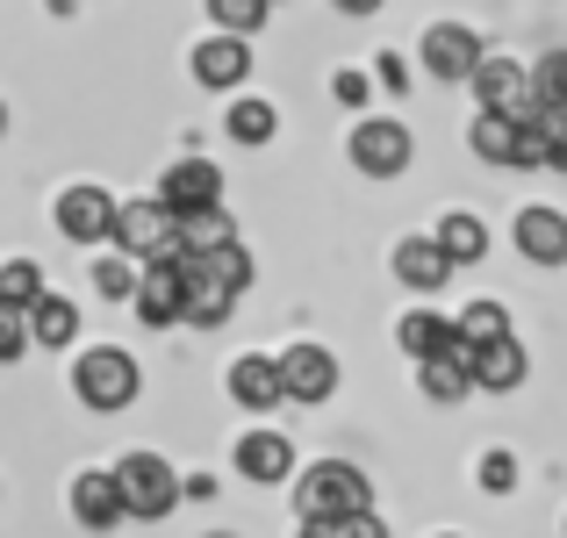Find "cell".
I'll use <instances>...</instances> for the list:
<instances>
[{
    "instance_id": "obj_36",
    "label": "cell",
    "mask_w": 567,
    "mask_h": 538,
    "mask_svg": "<svg viewBox=\"0 0 567 538\" xmlns=\"http://www.w3.org/2000/svg\"><path fill=\"white\" fill-rule=\"evenodd\" d=\"M346 531H352V538H388L381 510H352V517H346Z\"/></svg>"
},
{
    "instance_id": "obj_43",
    "label": "cell",
    "mask_w": 567,
    "mask_h": 538,
    "mask_svg": "<svg viewBox=\"0 0 567 538\" xmlns=\"http://www.w3.org/2000/svg\"><path fill=\"white\" fill-rule=\"evenodd\" d=\"M560 115H567V101H560Z\"/></svg>"
},
{
    "instance_id": "obj_34",
    "label": "cell",
    "mask_w": 567,
    "mask_h": 538,
    "mask_svg": "<svg viewBox=\"0 0 567 538\" xmlns=\"http://www.w3.org/2000/svg\"><path fill=\"white\" fill-rule=\"evenodd\" d=\"M482 488H488V496H511V488H517V459L511 453H488L482 459Z\"/></svg>"
},
{
    "instance_id": "obj_25",
    "label": "cell",
    "mask_w": 567,
    "mask_h": 538,
    "mask_svg": "<svg viewBox=\"0 0 567 538\" xmlns=\"http://www.w3.org/2000/svg\"><path fill=\"white\" fill-rule=\"evenodd\" d=\"M223 130H230V144H274L280 108H274V101H259V94H245V101H230Z\"/></svg>"
},
{
    "instance_id": "obj_2",
    "label": "cell",
    "mask_w": 567,
    "mask_h": 538,
    "mask_svg": "<svg viewBox=\"0 0 567 538\" xmlns=\"http://www.w3.org/2000/svg\"><path fill=\"white\" fill-rule=\"evenodd\" d=\"M295 510L302 517H352V510H374V488H367V474L346 467V459H317V467H302V482H295Z\"/></svg>"
},
{
    "instance_id": "obj_15",
    "label": "cell",
    "mask_w": 567,
    "mask_h": 538,
    "mask_svg": "<svg viewBox=\"0 0 567 538\" xmlns=\"http://www.w3.org/2000/svg\"><path fill=\"white\" fill-rule=\"evenodd\" d=\"M158 201H166L173 216L208 208V201H223V173L208 166V158H181V166H166V179H158Z\"/></svg>"
},
{
    "instance_id": "obj_37",
    "label": "cell",
    "mask_w": 567,
    "mask_h": 538,
    "mask_svg": "<svg viewBox=\"0 0 567 538\" xmlns=\"http://www.w3.org/2000/svg\"><path fill=\"white\" fill-rule=\"evenodd\" d=\"M374 80L388 86V94H402V86H410V65H402V58H381V65H374Z\"/></svg>"
},
{
    "instance_id": "obj_41",
    "label": "cell",
    "mask_w": 567,
    "mask_h": 538,
    "mask_svg": "<svg viewBox=\"0 0 567 538\" xmlns=\"http://www.w3.org/2000/svg\"><path fill=\"white\" fill-rule=\"evenodd\" d=\"M208 538H237V531H208Z\"/></svg>"
},
{
    "instance_id": "obj_33",
    "label": "cell",
    "mask_w": 567,
    "mask_h": 538,
    "mask_svg": "<svg viewBox=\"0 0 567 538\" xmlns=\"http://www.w3.org/2000/svg\"><path fill=\"white\" fill-rule=\"evenodd\" d=\"M22 352H29V309L0 302V366H14Z\"/></svg>"
},
{
    "instance_id": "obj_19",
    "label": "cell",
    "mask_w": 567,
    "mask_h": 538,
    "mask_svg": "<svg viewBox=\"0 0 567 538\" xmlns=\"http://www.w3.org/2000/svg\"><path fill=\"white\" fill-rule=\"evenodd\" d=\"M181 273H187V309H181V323H202V331H216V323H230V302L237 294L223 288L216 273H202V266L181 251Z\"/></svg>"
},
{
    "instance_id": "obj_39",
    "label": "cell",
    "mask_w": 567,
    "mask_h": 538,
    "mask_svg": "<svg viewBox=\"0 0 567 538\" xmlns=\"http://www.w3.org/2000/svg\"><path fill=\"white\" fill-rule=\"evenodd\" d=\"M331 8H338V14H374L381 0H331Z\"/></svg>"
},
{
    "instance_id": "obj_7",
    "label": "cell",
    "mask_w": 567,
    "mask_h": 538,
    "mask_svg": "<svg viewBox=\"0 0 567 538\" xmlns=\"http://www.w3.org/2000/svg\"><path fill=\"white\" fill-rule=\"evenodd\" d=\"M58 230L72 245H109L115 237V194L109 187H65L58 194Z\"/></svg>"
},
{
    "instance_id": "obj_31",
    "label": "cell",
    "mask_w": 567,
    "mask_h": 538,
    "mask_svg": "<svg viewBox=\"0 0 567 538\" xmlns=\"http://www.w3.org/2000/svg\"><path fill=\"white\" fill-rule=\"evenodd\" d=\"M453 331L467 338V345H482V338L511 331V309H503V302H474V309H460V317H453Z\"/></svg>"
},
{
    "instance_id": "obj_14",
    "label": "cell",
    "mask_w": 567,
    "mask_h": 538,
    "mask_svg": "<svg viewBox=\"0 0 567 538\" xmlns=\"http://www.w3.org/2000/svg\"><path fill=\"white\" fill-rule=\"evenodd\" d=\"M525 345H517L511 331H496V338H482L474 345V387H488V395H511V387H525Z\"/></svg>"
},
{
    "instance_id": "obj_32",
    "label": "cell",
    "mask_w": 567,
    "mask_h": 538,
    "mask_svg": "<svg viewBox=\"0 0 567 538\" xmlns=\"http://www.w3.org/2000/svg\"><path fill=\"white\" fill-rule=\"evenodd\" d=\"M208 14H216V29H237V37H251V29L274 14V0H208Z\"/></svg>"
},
{
    "instance_id": "obj_8",
    "label": "cell",
    "mask_w": 567,
    "mask_h": 538,
    "mask_svg": "<svg viewBox=\"0 0 567 538\" xmlns=\"http://www.w3.org/2000/svg\"><path fill=\"white\" fill-rule=\"evenodd\" d=\"M416 387H424L431 402H460V395L474 387V345L453 331L439 352H424V359H416Z\"/></svg>"
},
{
    "instance_id": "obj_3",
    "label": "cell",
    "mask_w": 567,
    "mask_h": 538,
    "mask_svg": "<svg viewBox=\"0 0 567 538\" xmlns=\"http://www.w3.org/2000/svg\"><path fill=\"white\" fill-rule=\"evenodd\" d=\"M115 488H123V510L144 517V525H158V517L181 510V474H173L158 453H130L123 467H115Z\"/></svg>"
},
{
    "instance_id": "obj_4",
    "label": "cell",
    "mask_w": 567,
    "mask_h": 538,
    "mask_svg": "<svg viewBox=\"0 0 567 538\" xmlns=\"http://www.w3.org/2000/svg\"><path fill=\"white\" fill-rule=\"evenodd\" d=\"M109 245H123L130 259H181V237H173V208L158 201H115V237Z\"/></svg>"
},
{
    "instance_id": "obj_5",
    "label": "cell",
    "mask_w": 567,
    "mask_h": 538,
    "mask_svg": "<svg viewBox=\"0 0 567 538\" xmlns=\"http://www.w3.org/2000/svg\"><path fill=\"white\" fill-rule=\"evenodd\" d=\"M137 317L152 323V331H166V323H181V309H187V273H181V259H137Z\"/></svg>"
},
{
    "instance_id": "obj_28",
    "label": "cell",
    "mask_w": 567,
    "mask_h": 538,
    "mask_svg": "<svg viewBox=\"0 0 567 538\" xmlns=\"http://www.w3.org/2000/svg\"><path fill=\"white\" fill-rule=\"evenodd\" d=\"M94 288H101V302H130V294H137V266H130V251H101V259H94Z\"/></svg>"
},
{
    "instance_id": "obj_26",
    "label": "cell",
    "mask_w": 567,
    "mask_h": 538,
    "mask_svg": "<svg viewBox=\"0 0 567 538\" xmlns=\"http://www.w3.org/2000/svg\"><path fill=\"white\" fill-rule=\"evenodd\" d=\"M187 259L202 266V273H216L230 294H245V288H251V251L237 245V237H230V245H216V251H187Z\"/></svg>"
},
{
    "instance_id": "obj_29",
    "label": "cell",
    "mask_w": 567,
    "mask_h": 538,
    "mask_svg": "<svg viewBox=\"0 0 567 538\" xmlns=\"http://www.w3.org/2000/svg\"><path fill=\"white\" fill-rule=\"evenodd\" d=\"M37 294H43V266L37 259H8V266H0V302L29 309Z\"/></svg>"
},
{
    "instance_id": "obj_30",
    "label": "cell",
    "mask_w": 567,
    "mask_h": 538,
    "mask_svg": "<svg viewBox=\"0 0 567 538\" xmlns=\"http://www.w3.org/2000/svg\"><path fill=\"white\" fill-rule=\"evenodd\" d=\"M532 101H539V108H560L567 101V51H546L539 65H532Z\"/></svg>"
},
{
    "instance_id": "obj_27",
    "label": "cell",
    "mask_w": 567,
    "mask_h": 538,
    "mask_svg": "<svg viewBox=\"0 0 567 538\" xmlns=\"http://www.w3.org/2000/svg\"><path fill=\"white\" fill-rule=\"evenodd\" d=\"M395 338H402V352H410V359H424V352H439L445 338H453V323H445L439 309H410V317L395 323Z\"/></svg>"
},
{
    "instance_id": "obj_13",
    "label": "cell",
    "mask_w": 567,
    "mask_h": 538,
    "mask_svg": "<svg viewBox=\"0 0 567 538\" xmlns=\"http://www.w3.org/2000/svg\"><path fill=\"white\" fill-rule=\"evenodd\" d=\"M511 237H517V251H525L532 266H567V216H560V208H539V201L517 208Z\"/></svg>"
},
{
    "instance_id": "obj_40",
    "label": "cell",
    "mask_w": 567,
    "mask_h": 538,
    "mask_svg": "<svg viewBox=\"0 0 567 538\" xmlns=\"http://www.w3.org/2000/svg\"><path fill=\"white\" fill-rule=\"evenodd\" d=\"M0 130H8V101H0Z\"/></svg>"
},
{
    "instance_id": "obj_21",
    "label": "cell",
    "mask_w": 567,
    "mask_h": 538,
    "mask_svg": "<svg viewBox=\"0 0 567 538\" xmlns=\"http://www.w3.org/2000/svg\"><path fill=\"white\" fill-rule=\"evenodd\" d=\"M72 338H80V309L43 288L37 302H29V345H72Z\"/></svg>"
},
{
    "instance_id": "obj_22",
    "label": "cell",
    "mask_w": 567,
    "mask_h": 538,
    "mask_svg": "<svg viewBox=\"0 0 567 538\" xmlns=\"http://www.w3.org/2000/svg\"><path fill=\"white\" fill-rule=\"evenodd\" d=\"M173 237H181V251H216V245H230V237H237V223H230V208H223V201H208V208L173 216Z\"/></svg>"
},
{
    "instance_id": "obj_12",
    "label": "cell",
    "mask_w": 567,
    "mask_h": 538,
    "mask_svg": "<svg viewBox=\"0 0 567 538\" xmlns=\"http://www.w3.org/2000/svg\"><path fill=\"white\" fill-rule=\"evenodd\" d=\"M245 72H251V43L237 37V29H216V37L194 43V80L202 86L230 94V86H245Z\"/></svg>"
},
{
    "instance_id": "obj_23",
    "label": "cell",
    "mask_w": 567,
    "mask_h": 538,
    "mask_svg": "<svg viewBox=\"0 0 567 538\" xmlns=\"http://www.w3.org/2000/svg\"><path fill=\"white\" fill-rule=\"evenodd\" d=\"M467 144H474V158H482V166H511V152H517V115L482 108V115H474V130H467Z\"/></svg>"
},
{
    "instance_id": "obj_11",
    "label": "cell",
    "mask_w": 567,
    "mask_h": 538,
    "mask_svg": "<svg viewBox=\"0 0 567 538\" xmlns=\"http://www.w3.org/2000/svg\"><path fill=\"white\" fill-rule=\"evenodd\" d=\"M474 65H482V37H474L467 22H431L424 29V72L431 80L453 86V80H467Z\"/></svg>"
},
{
    "instance_id": "obj_42",
    "label": "cell",
    "mask_w": 567,
    "mask_h": 538,
    "mask_svg": "<svg viewBox=\"0 0 567 538\" xmlns=\"http://www.w3.org/2000/svg\"><path fill=\"white\" fill-rule=\"evenodd\" d=\"M439 538H460V531H439Z\"/></svg>"
},
{
    "instance_id": "obj_35",
    "label": "cell",
    "mask_w": 567,
    "mask_h": 538,
    "mask_svg": "<svg viewBox=\"0 0 567 538\" xmlns=\"http://www.w3.org/2000/svg\"><path fill=\"white\" fill-rule=\"evenodd\" d=\"M331 94H338V108H367V72H331Z\"/></svg>"
},
{
    "instance_id": "obj_10",
    "label": "cell",
    "mask_w": 567,
    "mask_h": 538,
    "mask_svg": "<svg viewBox=\"0 0 567 538\" xmlns=\"http://www.w3.org/2000/svg\"><path fill=\"white\" fill-rule=\"evenodd\" d=\"M410 130L402 123H360L352 130V166H360L367 179H395V173H410Z\"/></svg>"
},
{
    "instance_id": "obj_38",
    "label": "cell",
    "mask_w": 567,
    "mask_h": 538,
    "mask_svg": "<svg viewBox=\"0 0 567 538\" xmlns=\"http://www.w3.org/2000/svg\"><path fill=\"white\" fill-rule=\"evenodd\" d=\"M302 538H352L346 517H302Z\"/></svg>"
},
{
    "instance_id": "obj_9",
    "label": "cell",
    "mask_w": 567,
    "mask_h": 538,
    "mask_svg": "<svg viewBox=\"0 0 567 538\" xmlns=\"http://www.w3.org/2000/svg\"><path fill=\"white\" fill-rule=\"evenodd\" d=\"M274 366H280V395H288V402H331L338 359L323 352V345H288Z\"/></svg>"
},
{
    "instance_id": "obj_18",
    "label": "cell",
    "mask_w": 567,
    "mask_h": 538,
    "mask_svg": "<svg viewBox=\"0 0 567 538\" xmlns=\"http://www.w3.org/2000/svg\"><path fill=\"white\" fill-rule=\"evenodd\" d=\"M453 273H460V266L439 251V237H402V245H395V280H402V288L431 294V288H445Z\"/></svg>"
},
{
    "instance_id": "obj_6",
    "label": "cell",
    "mask_w": 567,
    "mask_h": 538,
    "mask_svg": "<svg viewBox=\"0 0 567 538\" xmlns=\"http://www.w3.org/2000/svg\"><path fill=\"white\" fill-rule=\"evenodd\" d=\"M467 86H474L482 108H503V115H532L539 108V101H532V72L517 65V58H496V51H482V65L467 72Z\"/></svg>"
},
{
    "instance_id": "obj_24",
    "label": "cell",
    "mask_w": 567,
    "mask_h": 538,
    "mask_svg": "<svg viewBox=\"0 0 567 538\" xmlns=\"http://www.w3.org/2000/svg\"><path fill=\"white\" fill-rule=\"evenodd\" d=\"M431 237H439V251H445L453 266H474V259L488 251V230H482V216H467V208H445V223H439Z\"/></svg>"
},
{
    "instance_id": "obj_1",
    "label": "cell",
    "mask_w": 567,
    "mask_h": 538,
    "mask_svg": "<svg viewBox=\"0 0 567 538\" xmlns=\"http://www.w3.org/2000/svg\"><path fill=\"white\" fill-rule=\"evenodd\" d=\"M137 387H144V373H137V359L123 345H94V352H80V366H72V395H80L86 410H101V416L130 410Z\"/></svg>"
},
{
    "instance_id": "obj_16",
    "label": "cell",
    "mask_w": 567,
    "mask_h": 538,
    "mask_svg": "<svg viewBox=\"0 0 567 538\" xmlns=\"http://www.w3.org/2000/svg\"><path fill=\"white\" fill-rule=\"evenodd\" d=\"M72 517H80V525L86 531H115V525H123V488H115V467L109 474H80V482H72Z\"/></svg>"
},
{
    "instance_id": "obj_20",
    "label": "cell",
    "mask_w": 567,
    "mask_h": 538,
    "mask_svg": "<svg viewBox=\"0 0 567 538\" xmlns=\"http://www.w3.org/2000/svg\"><path fill=\"white\" fill-rule=\"evenodd\" d=\"M230 395L245 402V410H274V402H280V366L266 352H245L230 366Z\"/></svg>"
},
{
    "instance_id": "obj_17",
    "label": "cell",
    "mask_w": 567,
    "mask_h": 538,
    "mask_svg": "<svg viewBox=\"0 0 567 538\" xmlns=\"http://www.w3.org/2000/svg\"><path fill=\"white\" fill-rule=\"evenodd\" d=\"M237 474H245V482H288L295 474V445L280 438V431H245V438H237Z\"/></svg>"
}]
</instances>
